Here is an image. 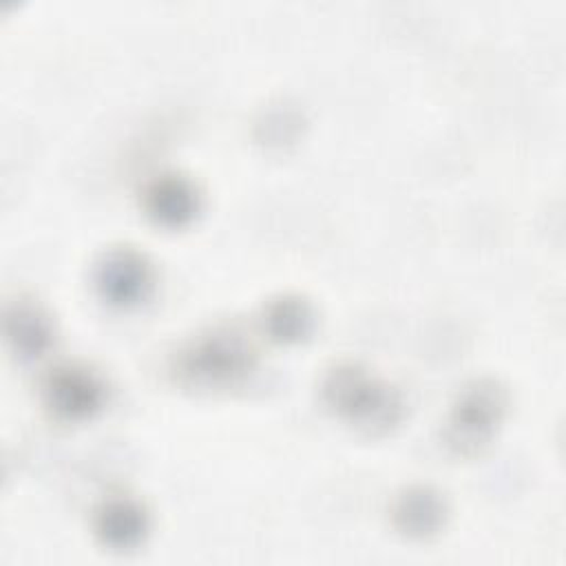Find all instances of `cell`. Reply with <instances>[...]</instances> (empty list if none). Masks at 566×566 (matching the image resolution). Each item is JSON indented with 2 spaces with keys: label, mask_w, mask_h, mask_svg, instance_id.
I'll return each mask as SVG.
<instances>
[{
  "label": "cell",
  "mask_w": 566,
  "mask_h": 566,
  "mask_svg": "<svg viewBox=\"0 0 566 566\" xmlns=\"http://www.w3.org/2000/svg\"><path fill=\"white\" fill-rule=\"evenodd\" d=\"M93 285L102 301L128 310L150 296L155 287V268L142 250L133 245H113L95 261Z\"/></svg>",
  "instance_id": "5"
},
{
  "label": "cell",
  "mask_w": 566,
  "mask_h": 566,
  "mask_svg": "<svg viewBox=\"0 0 566 566\" xmlns=\"http://www.w3.org/2000/svg\"><path fill=\"white\" fill-rule=\"evenodd\" d=\"M2 327L11 352L22 363L42 358L55 338L51 314L38 301L27 296H18L4 305Z\"/></svg>",
  "instance_id": "7"
},
{
  "label": "cell",
  "mask_w": 566,
  "mask_h": 566,
  "mask_svg": "<svg viewBox=\"0 0 566 566\" xmlns=\"http://www.w3.org/2000/svg\"><path fill=\"white\" fill-rule=\"evenodd\" d=\"M93 531L104 546L113 551H130L146 539L150 517L139 500L130 495H111L95 509Z\"/></svg>",
  "instance_id": "9"
},
{
  "label": "cell",
  "mask_w": 566,
  "mask_h": 566,
  "mask_svg": "<svg viewBox=\"0 0 566 566\" xmlns=\"http://www.w3.org/2000/svg\"><path fill=\"white\" fill-rule=\"evenodd\" d=\"M142 208L157 226L184 228L197 217L201 197L188 177L179 172H161L144 186Z\"/></svg>",
  "instance_id": "8"
},
{
  "label": "cell",
  "mask_w": 566,
  "mask_h": 566,
  "mask_svg": "<svg viewBox=\"0 0 566 566\" xmlns=\"http://www.w3.org/2000/svg\"><path fill=\"white\" fill-rule=\"evenodd\" d=\"M391 526L407 539H431L449 520L447 497L429 484H411L396 493L389 506Z\"/></svg>",
  "instance_id": "6"
},
{
  "label": "cell",
  "mask_w": 566,
  "mask_h": 566,
  "mask_svg": "<svg viewBox=\"0 0 566 566\" xmlns=\"http://www.w3.org/2000/svg\"><path fill=\"white\" fill-rule=\"evenodd\" d=\"M106 398L104 378L84 363H60L42 380V402L57 420H88L104 409Z\"/></svg>",
  "instance_id": "4"
},
{
  "label": "cell",
  "mask_w": 566,
  "mask_h": 566,
  "mask_svg": "<svg viewBox=\"0 0 566 566\" xmlns=\"http://www.w3.org/2000/svg\"><path fill=\"white\" fill-rule=\"evenodd\" d=\"M259 352L250 334L234 323L210 325L184 340L170 356L177 385L197 391L241 387L256 369Z\"/></svg>",
  "instance_id": "1"
},
{
  "label": "cell",
  "mask_w": 566,
  "mask_h": 566,
  "mask_svg": "<svg viewBox=\"0 0 566 566\" xmlns=\"http://www.w3.org/2000/svg\"><path fill=\"white\" fill-rule=\"evenodd\" d=\"M305 128L303 111L292 102H274L268 104L256 122H254V137L265 148H285L298 142Z\"/></svg>",
  "instance_id": "11"
},
{
  "label": "cell",
  "mask_w": 566,
  "mask_h": 566,
  "mask_svg": "<svg viewBox=\"0 0 566 566\" xmlns=\"http://www.w3.org/2000/svg\"><path fill=\"white\" fill-rule=\"evenodd\" d=\"M321 398L334 416L369 436L394 431L407 416L405 394L358 360L334 363L323 374Z\"/></svg>",
  "instance_id": "2"
},
{
  "label": "cell",
  "mask_w": 566,
  "mask_h": 566,
  "mask_svg": "<svg viewBox=\"0 0 566 566\" xmlns=\"http://www.w3.org/2000/svg\"><path fill=\"white\" fill-rule=\"evenodd\" d=\"M509 409V389L493 376L469 380L453 398L447 422L444 444L455 455H478L495 438Z\"/></svg>",
  "instance_id": "3"
},
{
  "label": "cell",
  "mask_w": 566,
  "mask_h": 566,
  "mask_svg": "<svg viewBox=\"0 0 566 566\" xmlns=\"http://www.w3.org/2000/svg\"><path fill=\"white\" fill-rule=\"evenodd\" d=\"M259 318L265 336L281 345L303 343L316 327V312L312 303L294 292H283L268 298Z\"/></svg>",
  "instance_id": "10"
}]
</instances>
